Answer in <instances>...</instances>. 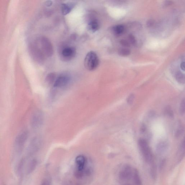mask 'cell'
<instances>
[{
	"label": "cell",
	"mask_w": 185,
	"mask_h": 185,
	"mask_svg": "<svg viewBox=\"0 0 185 185\" xmlns=\"http://www.w3.org/2000/svg\"><path fill=\"white\" fill-rule=\"evenodd\" d=\"M84 66L87 70L92 71L95 70L99 64V57L94 52H89L84 60Z\"/></svg>",
	"instance_id": "1"
},
{
	"label": "cell",
	"mask_w": 185,
	"mask_h": 185,
	"mask_svg": "<svg viewBox=\"0 0 185 185\" xmlns=\"http://www.w3.org/2000/svg\"><path fill=\"white\" fill-rule=\"evenodd\" d=\"M38 43L40 44L41 49L39 48L35 44L33 43L31 45L37 50L40 53L44 54L47 56H51L53 53V48L50 42L47 38L45 37H42L38 40Z\"/></svg>",
	"instance_id": "2"
},
{
	"label": "cell",
	"mask_w": 185,
	"mask_h": 185,
	"mask_svg": "<svg viewBox=\"0 0 185 185\" xmlns=\"http://www.w3.org/2000/svg\"><path fill=\"white\" fill-rule=\"evenodd\" d=\"M138 145L145 161L151 164L153 162V155L147 141L143 139H140L138 140Z\"/></svg>",
	"instance_id": "3"
},
{
	"label": "cell",
	"mask_w": 185,
	"mask_h": 185,
	"mask_svg": "<svg viewBox=\"0 0 185 185\" xmlns=\"http://www.w3.org/2000/svg\"><path fill=\"white\" fill-rule=\"evenodd\" d=\"M28 132L26 131H24L18 135L15 140V144L17 148L21 149L25 145L28 138Z\"/></svg>",
	"instance_id": "4"
},
{
	"label": "cell",
	"mask_w": 185,
	"mask_h": 185,
	"mask_svg": "<svg viewBox=\"0 0 185 185\" xmlns=\"http://www.w3.org/2000/svg\"><path fill=\"white\" fill-rule=\"evenodd\" d=\"M133 170L131 166L127 164L124 166L120 171L119 177L122 180H128L132 178Z\"/></svg>",
	"instance_id": "5"
},
{
	"label": "cell",
	"mask_w": 185,
	"mask_h": 185,
	"mask_svg": "<svg viewBox=\"0 0 185 185\" xmlns=\"http://www.w3.org/2000/svg\"><path fill=\"white\" fill-rule=\"evenodd\" d=\"M43 121V116L40 111L35 112L31 118V124L33 128H37L41 126Z\"/></svg>",
	"instance_id": "6"
},
{
	"label": "cell",
	"mask_w": 185,
	"mask_h": 185,
	"mask_svg": "<svg viewBox=\"0 0 185 185\" xmlns=\"http://www.w3.org/2000/svg\"><path fill=\"white\" fill-rule=\"evenodd\" d=\"M70 77L67 75H63L58 77L55 81L54 86V87L61 88L65 86L70 82Z\"/></svg>",
	"instance_id": "7"
},
{
	"label": "cell",
	"mask_w": 185,
	"mask_h": 185,
	"mask_svg": "<svg viewBox=\"0 0 185 185\" xmlns=\"http://www.w3.org/2000/svg\"><path fill=\"white\" fill-rule=\"evenodd\" d=\"M76 50L74 47H67L64 48L61 52L62 58L66 60H71L74 57Z\"/></svg>",
	"instance_id": "8"
},
{
	"label": "cell",
	"mask_w": 185,
	"mask_h": 185,
	"mask_svg": "<svg viewBox=\"0 0 185 185\" xmlns=\"http://www.w3.org/2000/svg\"><path fill=\"white\" fill-rule=\"evenodd\" d=\"M40 145V140L38 138H35L33 139L29 144L28 149V155L30 156L37 152L39 149Z\"/></svg>",
	"instance_id": "9"
},
{
	"label": "cell",
	"mask_w": 185,
	"mask_h": 185,
	"mask_svg": "<svg viewBox=\"0 0 185 185\" xmlns=\"http://www.w3.org/2000/svg\"><path fill=\"white\" fill-rule=\"evenodd\" d=\"M86 159L82 155H79L75 159V162L77 165V169L79 170H84L86 163Z\"/></svg>",
	"instance_id": "10"
},
{
	"label": "cell",
	"mask_w": 185,
	"mask_h": 185,
	"mask_svg": "<svg viewBox=\"0 0 185 185\" xmlns=\"http://www.w3.org/2000/svg\"><path fill=\"white\" fill-rule=\"evenodd\" d=\"M89 30L93 33L96 32L99 28V24L97 20L93 19L91 20L88 24Z\"/></svg>",
	"instance_id": "11"
},
{
	"label": "cell",
	"mask_w": 185,
	"mask_h": 185,
	"mask_svg": "<svg viewBox=\"0 0 185 185\" xmlns=\"http://www.w3.org/2000/svg\"><path fill=\"white\" fill-rule=\"evenodd\" d=\"M167 144L166 142H162L159 143L157 146V152L158 154H161L166 151L167 148Z\"/></svg>",
	"instance_id": "12"
},
{
	"label": "cell",
	"mask_w": 185,
	"mask_h": 185,
	"mask_svg": "<svg viewBox=\"0 0 185 185\" xmlns=\"http://www.w3.org/2000/svg\"><path fill=\"white\" fill-rule=\"evenodd\" d=\"M132 178L135 185H141L142 182L138 170L135 169L133 171Z\"/></svg>",
	"instance_id": "13"
},
{
	"label": "cell",
	"mask_w": 185,
	"mask_h": 185,
	"mask_svg": "<svg viewBox=\"0 0 185 185\" xmlns=\"http://www.w3.org/2000/svg\"><path fill=\"white\" fill-rule=\"evenodd\" d=\"M73 4H63L62 5V12L64 15H66L71 11L74 7Z\"/></svg>",
	"instance_id": "14"
},
{
	"label": "cell",
	"mask_w": 185,
	"mask_h": 185,
	"mask_svg": "<svg viewBox=\"0 0 185 185\" xmlns=\"http://www.w3.org/2000/svg\"><path fill=\"white\" fill-rule=\"evenodd\" d=\"M37 161L36 159H33L29 163L28 166L27 170V173L28 174L32 173L36 169L37 164Z\"/></svg>",
	"instance_id": "15"
},
{
	"label": "cell",
	"mask_w": 185,
	"mask_h": 185,
	"mask_svg": "<svg viewBox=\"0 0 185 185\" xmlns=\"http://www.w3.org/2000/svg\"><path fill=\"white\" fill-rule=\"evenodd\" d=\"M125 27L123 25H118L115 27L113 29V31L116 35L119 36L124 33L125 31Z\"/></svg>",
	"instance_id": "16"
},
{
	"label": "cell",
	"mask_w": 185,
	"mask_h": 185,
	"mask_svg": "<svg viewBox=\"0 0 185 185\" xmlns=\"http://www.w3.org/2000/svg\"><path fill=\"white\" fill-rule=\"evenodd\" d=\"M176 78L177 81L180 84H184L185 83L184 75L180 73H178L176 75Z\"/></svg>",
	"instance_id": "17"
},
{
	"label": "cell",
	"mask_w": 185,
	"mask_h": 185,
	"mask_svg": "<svg viewBox=\"0 0 185 185\" xmlns=\"http://www.w3.org/2000/svg\"><path fill=\"white\" fill-rule=\"evenodd\" d=\"M84 173V170L77 169L75 171L74 174L76 177L77 179H80L82 177Z\"/></svg>",
	"instance_id": "18"
},
{
	"label": "cell",
	"mask_w": 185,
	"mask_h": 185,
	"mask_svg": "<svg viewBox=\"0 0 185 185\" xmlns=\"http://www.w3.org/2000/svg\"><path fill=\"white\" fill-rule=\"evenodd\" d=\"M151 174L153 178H155L156 175V167L154 163L151 162Z\"/></svg>",
	"instance_id": "19"
},
{
	"label": "cell",
	"mask_w": 185,
	"mask_h": 185,
	"mask_svg": "<svg viewBox=\"0 0 185 185\" xmlns=\"http://www.w3.org/2000/svg\"><path fill=\"white\" fill-rule=\"evenodd\" d=\"M55 77V76L54 74L52 73L50 74L46 77V80L47 83L51 84V83H53L54 81V80Z\"/></svg>",
	"instance_id": "20"
},
{
	"label": "cell",
	"mask_w": 185,
	"mask_h": 185,
	"mask_svg": "<svg viewBox=\"0 0 185 185\" xmlns=\"http://www.w3.org/2000/svg\"><path fill=\"white\" fill-rule=\"evenodd\" d=\"M185 100L184 99L181 102L180 105V113L182 114H184L185 112Z\"/></svg>",
	"instance_id": "21"
},
{
	"label": "cell",
	"mask_w": 185,
	"mask_h": 185,
	"mask_svg": "<svg viewBox=\"0 0 185 185\" xmlns=\"http://www.w3.org/2000/svg\"><path fill=\"white\" fill-rule=\"evenodd\" d=\"M135 99L134 94H132L128 96L127 99V102L129 105H131L134 102Z\"/></svg>",
	"instance_id": "22"
},
{
	"label": "cell",
	"mask_w": 185,
	"mask_h": 185,
	"mask_svg": "<svg viewBox=\"0 0 185 185\" xmlns=\"http://www.w3.org/2000/svg\"><path fill=\"white\" fill-rule=\"evenodd\" d=\"M41 185H51V180L49 178L45 179Z\"/></svg>",
	"instance_id": "23"
},
{
	"label": "cell",
	"mask_w": 185,
	"mask_h": 185,
	"mask_svg": "<svg viewBox=\"0 0 185 185\" xmlns=\"http://www.w3.org/2000/svg\"><path fill=\"white\" fill-rule=\"evenodd\" d=\"M164 162H165V161L164 160L162 161L161 162L160 165V168L161 169H162L163 168L164 164Z\"/></svg>",
	"instance_id": "24"
},
{
	"label": "cell",
	"mask_w": 185,
	"mask_h": 185,
	"mask_svg": "<svg viewBox=\"0 0 185 185\" xmlns=\"http://www.w3.org/2000/svg\"><path fill=\"white\" fill-rule=\"evenodd\" d=\"M46 3V5H47V6H50V5H52V2L51 1H47V3Z\"/></svg>",
	"instance_id": "25"
},
{
	"label": "cell",
	"mask_w": 185,
	"mask_h": 185,
	"mask_svg": "<svg viewBox=\"0 0 185 185\" xmlns=\"http://www.w3.org/2000/svg\"><path fill=\"white\" fill-rule=\"evenodd\" d=\"M124 185H132V184H125Z\"/></svg>",
	"instance_id": "26"
}]
</instances>
